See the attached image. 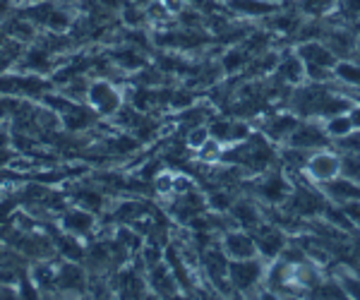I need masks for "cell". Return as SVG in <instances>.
Instances as JSON below:
<instances>
[{
    "mask_svg": "<svg viewBox=\"0 0 360 300\" xmlns=\"http://www.w3.org/2000/svg\"><path fill=\"white\" fill-rule=\"evenodd\" d=\"M209 128L205 123H200V125H195L193 130L188 132V147H193V149H200L202 144H205L207 140H209Z\"/></svg>",
    "mask_w": 360,
    "mask_h": 300,
    "instance_id": "1f68e13d",
    "label": "cell"
},
{
    "mask_svg": "<svg viewBox=\"0 0 360 300\" xmlns=\"http://www.w3.org/2000/svg\"><path fill=\"white\" fill-rule=\"evenodd\" d=\"M295 128H298V118L295 115H276L266 125V135L271 140H288Z\"/></svg>",
    "mask_w": 360,
    "mask_h": 300,
    "instance_id": "ac0fdd59",
    "label": "cell"
},
{
    "mask_svg": "<svg viewBox=\"0 0 360 300\" xmlns=\"http://www.w3.org/2000/svg\"><path fill=\"white\" fill-rule=\"evenodd\" d=\"M231 214H233L236 223L240 228H257L259 226V211L255 209V204H250V202H233Z\"/></svg>",
    "mask_w": 360,
    "mask_h": 300,
    "instance_id": "d6986e66",
    "label": "cell"
},
{
    "mask_svg": "<svg viewBox=\"0 0 360 300\" xmlns=\"http://www.w3.org/2000/svg\"><path fill=\"white\" fill-rule=\"evenodd\" d=\"M120 15H123V22L127 27H142L147 25V10L139 8V5H132V3H125L120 8Z\"/></svg>",
    "mask_w": 360,
    "mask_h": 300,
    "instance_id": "83f0119b",
    "label": "cell"
},
{
    "mask_svg": "<svg viewBox=\"0 0 360 300\" xmlns=\"http://www.w3.org/2000/svg\"><path fill=\"white\" fill-rule=\"evenodd\" d=\"M327 144V132L324 128H319L317 123H298V128L291 132L288 137V147H298V149H315Z\"/></svg>",
    "mask_w": 360,
    "mask_h": 300,
    "instance_id": "52a82bcc",
    "label": "cell"
},
{
    "mask_svg": "<svg viewBox=\"0 0 360 300\" xmlns=\"http://www.w3.org/2000/svg\"><path fill=\"white\" fill-rule=\"evenodd\" d=\"M22 65V70L27 74H46L51 72V63H53V58H51V48L49 46H32V48H27L25 53L20 56V60H17Z\"/></svg>",
    "mask_w": 360,
    "mask_h": 300,
    "instance_id": "ba28073f",
    "label": "cell"
},
{
    "mask_svg": "<svg viewBox=\"0 0 360 300\" xmlns=\"http://www.w3.org/2000/svg\"><path fill=\"white\" fill-rule=\"evenodd\" d=\"M5 32H8L10 39H15V41H20V44H32L34 39H37V25H34L32 20H29V22L13 20Z\"/></svg>",
    "mask_w": 360,
    "mask_h": 300,
    "instance_id": "cb8c5ba5",
    "label": "cell"
},
{
    "mask_svg": "<svg viewBox=\"0 0 360 300\" xmlns=\"http://www.w3.org/2000/svg\"><path fill=\"white\" fill-rule=\"evenodd\" d=\"M195 190V181L190 176H173V195H185Z\"/></svg>",
    "mask_w": 360,
    "mask_h": 300,
    "instance_id": "8d00e7d4",
    "label": "cell"
},
{
    "mask_svg": "<svg viewBox=\"0 0 360 300\" xmlns=\"http://www.w3.org/2000/svg\"><path fill=\"white\" fill-rule=\"evenodd\" d=\"M127 3H132V5H139V8H147L152 0H127Z\"/></svg>",
    "mask_w": 360,
    "mask_h": 300,
    "instance_id": "f35d334b",
    "label": "cell"
},
{
    "mask_svg": "<svg viewBox=\"0 0 360 300\" xmlns=\"http://www.w3.org/2000/svg\"><path fill=\"white\" fill-rule=\"evenodd\" d=\"M147 284L149 288L156 293V296H161V298H171V296H176L178 293V281H176V276H173V272L168 269V264L164 262H159L156 267L149 269V279H147Z\"/></svg>",
    "mask_w": 360,
    "mask_h": 300,
    "instance_id": "30bf717a",
    "label": "cell"
},
{
    "mask_svg": "<svg viewBox=\"0 0 360 300\" xmlns=\"http://www.w3.org/2000/svg\"><path fill=\"white\" fill-rule=\"evenodd\" d=\"M255 245H257V252L266 259H276V255H281V250L286 247V235L278 228H269L262 226L259 233L255 235Z\"/></svg>",
    "mask_w": 360,
    "mask_h": 300,
    "instance_id": "8fae6325",
    "label": "cell"
},
{
    "mask_svg": "<svg viewBox=\"0 0 360 300\" xmlns=\"http://www.w3.org/2000/svg\"><path fill=\"white\" fill-rule=\"evenodd\" d=\"M327 202L322 200V195H315L312 190H305V188H298L293 195H288V209L293 211L295 216H317V214H324L327 211Z\"/></svg>",
    "mask_w": 360,
    "mask_h": 300,
    "instance_id": "277c9868",
    "label": "cell"
},
{
    "mask_svg": "<svg viewBox=\"0 0 360 300\" xmlns=\"http://www.w3.org/2000/svg\"><path fill=\"white\" fill-rule=\"evenodd\" d=\"M202 264H205V272L209 279H212L219 288H224V281H229V257H226V252L221 247L207 250Z\"/></svg>",
    "mask_w": 360,
    "mask_h": 300,
    "instance_id": "4fadbf2b",
    "label": "cell"
},
{
    "mask_svg": "<svg viewBox=\"0 0 360 300\" xmlns=\"http://www.w3.org/2000/svg\"><path fill=\"white\" fill-rule=\"evenodd\" d=\"M60 226L65 233H72L77 238L82 235H89L91 230L96 226V219L94 211L84 209V207H72V209H63V219H60Z\"/></svg>",
    "mask_w": 360,
    "mask_h": 300,
    "instance_id": "5b68a950",
    "label": "cell"
},
{
    "mask_svg": "<svg viewBox=\"0 0 360 300\" xmlns=\"http://www.w3.org/2000/svg\"><path fill=\"white\" fill-rule=\"evenodd\" d=\"M56 288L60 293H82L86 288V276L82 272V267L77 262H70L68 259L56 274Z\"/></svg>",
    "mask_w": 360,
    "mask_h": 300,
    "instance_id": "9c48e42d",
    "label": "cell"
},
{
    "mask_svg": "<svg viewBox=\"0 0 360 300\" xmlns=\"http://www.w3.org/2000/svg\"><path fill=\"white\" fill-rule=\"evenodd\" d=\"M336 5H339V0H300V8H303V13H307L310 17L329 15Z\"/></svg>",
    "mask_w": 360,
    "mask_h": 300,
    "instance_id": "4316f807",
    "label": "cell"
},
{
    "mask_svg": "<svg viewBox=\"0 0 360 300\" xmlns=\"http://www.w3.org/2000/svg\"><path fill=\"white\" fill-rule=\"evenodd\" d=\"M154 190L159 195H171L173 193V173L161 171L159 176L154 178Z\"/></svg>",
    "mask_w": 360,
    "mask_h": 300,
    "instance_id": "d590c367",
    "label": "cell"
},
{
    "mask_svg": "<svg viewBox=\"0 0 360 300\" xmlns=\"http://www.w3.org/2000/svg\"><path fill=\"white\" fill-rule=\"evenodd\" d=\"M75 200H77V207H84L94 214L103 209V197L96 190H79V193H75Z\"/></svg>",
    "mask_w": 360,
    "mask_h": 300,
    "instance_id": "f1b7e54d",
    "label": "cell"
},
{
    "mask_svg": "<svg viewBox=\"0 0 360 300\" xmlns=\"http://www.w3.org/2000/svg\"><path fill=\"white\" fill-rule=\"evenodd\" d=\"M351 130H356V123H353L351 113L329 115L327 123H324V132H327V137H334V140H339V137L348 135Z\"/></svg>",
    "mask_w": 360,
    "mask_h": 300,
    "instance_id": "ffe728a7",
    "label": "cell"
},
{
    "mask_svg": "<svg viewBox=\"0 0 360 300\" xmlns=\"http://www.w3.org/2000/svg\"><path fill=\"white\" fill-rule=\"evenodd\" d=\"M118 288H120V296L125 298H142L147 293V281L142 276H137L135 272H127V274H120V281H118Z\"/></svg>",
    "mask_w": 360,
    "mask_h": 300,
    "instance_id": "7402d4cb",
    "label": "cell"
},
{
    "mask_svg": "<svg viewBox=\"0 0 360 300\" xmlns=\"http://www.w3.org/2000/svg\"><path fill=\"white\" fill-rule=\"evenodd\" d=\"M56 247H58V252H60L63 257L70 259V262H79V259L84 257L82 245L77 243V235H72V233L58 235V238H56Z\"/></svg>",
    "mask_w": 360,
    "mask_h": 300,
    "instance_id": "603a6c76",
    "label": "cell"
},
{
    "mask_svg": "<svg viewBox=\"0 0 360 300\" xmlns=\"http://www.w3.org/2000/svg\"><path fill=\"white\" fill-rule=\"evenodd\" d=\"M248 60H250V53L245 48H231L229 53L224 56L221 67H224V72H238L243 65H248Z\"/></svg>",
    "mask_w": 360,
    "mask_h": 300,
    "instance_id": "484cf974",
    "label": "cell"
},
{
    "mask_svg": "<svg viewBox=\"0 0 360 300\" xmlns=\"http://www.w3.org/2000/svg\"><path fill=\"white\" fill-rule=\"evenodd\" d=\"M303 171L312 183L324 185V183L334 181L336 176H341V159L334 152H312Z\"/></svg>",
    "mask_w": 360,
    "mask_h": 300,
    "instance_id": "3957f363",
    "label": "cell"
},
{
    "mask_svg": "<svg viewBox=\"0 0 360 300\" xmlns=\"http://www.w3.org/2000/svg\"><path fill=\"white\" fill-rule=\"evenodd\" d=\"M113 65L118 67V70H130L132 72V70H144L147 60H144L135 48H120L113 53Z\"/></svg>",
    "mask_w": 360,
    "mask_h": 300,
    "instance_id": "44dd1931",
    "label": "cell"
},
{
    "mask_svg": "<svg viewBox=\"0 0 360 300\" xmlns=\"http://www.w3.org/2000/svg\"><path fill=\"white\" fill-rule=\"evenodd\" d=\"M307 77L305 74V63L298 53H291L281 58L276 65V79L283 84H300Z\"/></svg>",
    "mask_w": 360,
    "mask_h": 300,
    "instance_id": "5bb4252c",
    "label": "cell"
},
{
    "mask_svg": "<svg viewBox=\"0 0 360 300\" xmlns=\"http://www.w3.org/2000/svg\"><path fill=\"white\" fill-rule=\"evenodd\" d=\"M264 264L257 257L248 259H229V284L236 291H250L262 281Z\"/></svg>",
    "mask_w": 360,
    "mask_h": 300,
    "instance_id": "7a4b0ae2",
    "label": "cell"
},
{
    "mask_svg": "<svg viewBox=\"0 0 360 300\" xmlns=\"http://www.w3.org/2000/svg\"><path fill=\"white\" fill-rule=\"evenodd\" d=\"M339 144L341 149L348 154V152H360V128H356V130H351L348 135H344V137H339Z\"/></svg>",
    "mask_w": 360,
    "mask_h": 300,
    "instance_id": "836d02e7",
    "label": "cell"
},
{
    "mask_svg": "<svg viewBox=\"0 0 360 300\" xmlns=\"http://www.w3.org/2000/svg\"><path fill=\"white\" fill-rule=\"evenodd\" d=\"M324 193L336 202H360V185L356 181H348V178H339L324 183Z\"/></svg>",
    "mask_w": 360,
    "mask_h": 300,
    "instance_id": "9a60e30c",
    "label": "cell"
},
{
    "mask_svg": "<svg viewBox=\"0 0 360 300\" xmlns=\"http://www.w3.org/2000/svg\"><path fill=\"white\" fill-rule=\"evenodd\" d=\"M207 204L212 207L214 211L224 214V211H231V207H233V200H231L229 193H214L212 197L207 200Z\"/></svg>",
    "mask_w": 360,
    "mask_h": 300,
    "instance_id": "d6a6232c",
    "label": "cell"
},
{
    "mask_svg": "<svg viewBox=\"0 0 360 300\" xmlns=\"http://www.w3.org/2000/svg\"><path fill=\"white\" fill-rule=\"evenodd\" d=\"M341 176L348 178V181L360 183V152H348L341 159Z\"/></svg>",
    "mask_w": 360,
    "mask_h": 300,
    "instance_id": "f546056e",
    "label": "cell"
},
{
    "mask_svg": "<svg viewBox=\"0 0 360 300\" xmlns=\"http://www.w3.org/2000/svg\"><path fill=\"white\" fill-rule=\"evenodd\" d=\"M346 8L351 10V13H360V0H344Z\"/></svg>",
    "mask_w": 360,
    "mask_h": 300,
    "instance_id": "74e56055",
    "label": "cell"
},
{
    "mask_svg": "<svg viewBox=\"0 0 360 300\" xmlns=\"http://www.w3.org/2000/svg\"><path fill=\"white\" fill-rule=\"evenodd\" d=\"M86 103L94 108L96 115H115L118 108L123 106V94H120V89L113 82L98 79V82H89Z\"/></svg>",
    "mask_w": 360,
    "mask_h": 300,
    "instance_id": "6da1fadb",
    "label": "cell"
},
{
    "mask_svg": "<svg viewBox=\"0 0 360 300\" xmlns=\"http://www.w3.org/2000/svg\"><path fill=\"white\" fill-rule=\"evenodd\" d=\"M60 120H63V125H65V130L82 132V130H89L91 125L96 123V111L89 103H75L68 113L60 115Z\"/></svg>",
    "mask_w": 360,
    "mask_h": 300,
    "instance_id": "7c38bea8",
    "label": "cell"
},
{
    "mask_svg": "<svg viewBox=\"0 0 360 300\" xmlns=\"http://www.w3.org/2000/svg\"><path fill=\"white\" fill-rule=\"evenodd\" d=\"M221 250L226 252L229 259H248L257 255V245H255V238L245 230H229L224 235Z\"/></svg>",
    "mask_w": 360,
    "mask_h": 300,
    "instance_id": "8992f818",
    "label": "cell"
},
{
    "mask_svg": "<svg viewBox=\"0 0 360 300\" xmlns=\"http://www.w3.org/2000/svg\"><path fill=\"white\" fill-rule=\"evenodd\" d=\"M334 77L341 79V82H346L348 86H356L360 89V65L356 63H336L334 65Z\"/></svg>",
    "mask_w": 360,
    "mask_h": 300,
    "instance_id": "d4e9b609",
    "label": "cell"
},
{
    "mask_svg": "<svg viewBox=\"0 0 360 300\" xmlns=\"http://www.w3.org/2000/svg\"><path fill=\"white\" fill-rule=\"evenodd\" d=\"M259 195H262V200L271 202V204H278V202L288 200V195H291V183L283 176H269L266 181H262V185H259Z\"/></svg>",
    "mask_w": 360,
    "mask_h": 300,
    "instance_id": "2e32d148",
    "label": "cell"
},
{
    "mask_svg": "<svg viewBox=\"0 0 360 300\" xmlns=\"http://www.w3.org/2000/svg\"><path fill=\"white\" fill-rule=\"evenodd\" d=\"M229 8L245 17H266L276 13V3L271 0H229Z\"/></svg>",
    "mask_w": 360,
    "mask_h": 300,
    "instance_id": "e0dca14e",
    "label": "cell"
},
{
    "mask_svg": "<svg viewBox=\"0 0 360 300\" xmlns=\"http://www.w3.org/2000/svg\"><path fill=\"white\" fill-rule=\"evenodd\" d=\"M161 247L159 245H154V243H149V245H144V250H142V259H144V264H147V269H152V267H156L159 262H164L161 259Z\"/></svg>",
    "mask_w": 360,
    "mask_h": 300,
    "instance_id": "e575fe53",
    "label": "cell"
},
{
    "mask_svg": "<svg viewBox=\"0 0 360 300\" xmlns=\"http://www.w3.org/2000/svg\"><path fill=\"white\" fill-rule=\"evenodd\" d=\"M197 152H200V161H209V164H212V161H219L224 157V144L219 140H214V137H209Z\"/></svg>",
    "mask_w": 360,
    "mask_h": 300,
    "instance_id": "4dcf8cb0",
    "label": "cell"
}]
</instances>
